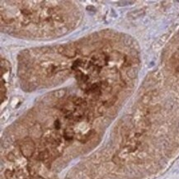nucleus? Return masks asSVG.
Returning a JSON list of instances; mask_svg holds the SVG:
<instances>
[{
    "label": "nucleus",
    "instance_id": "nucleus-7",
    "mask_svg": "<svg viewBox=\"0 0 179 179\" xmlns=\"http://www.w3.org/2000/svg\"><path fill=\"white\" fill-rule=\"evenodd\" d=\"M61 125H60V121L59 120H57V121H56V122H55V127H56V129L59 130L60 128Z\"/></svg>",
    "mask_w": 179,
    "mask_h": 179
},
{
    "label": "nucleus",
    "instance_id": "nucleus-2",
    "mask_svg": "<svg viewBox=\"0 0 179 179\" xmlns=\"http://www.w3.org/2000/svg\"><path fill=\"white\" fill-rule=\"evenodd\" d=\"M59 53L64 56H66L68 58H74L77 55V48L74 44L69 43L66 45H60L59 47Z\"/></svg>",
    "mask_w": 179,
    "mask_h": 179
},
{
    "label": "nucleus",
    "instance_id": "nucleus-8",
    "mask_svg": "<svg viewBox=\"0 0 179 179\" xmlns=\"http://www.w3.org/2000/svg\"><path fill=\"white\" fill-rule=\"evenodd\" d=\"M8 158L9 159V160H14L15 158H14V157H13V154H8Z\"/></svg>",
    "mask_w": 179,
    "mask_h": 179
},
{
    "label": "nucleus",
    "instance_id": "nucleus-3",
    "mask_svg": "<svg viewBox=\"0 0 179 179\" xmlns=\"http://www.w3.org/2000/svg\"><path fill=\"white\" fill-rule=\"evenodd\" d=\"M50 156H51V154H50V150H45L39 154V159L41 161H46L50 159Z\"/></svg>",
    "mask_w": 179,
    "mask_h": 179
},
{
    "label": "nucleus",
    "instance_id": "nucleus-5",
    "mask_svg": "<svg viewBox=\"0 0 179 179\" xmlns=\"http://www.w3.org/2000/svg\"><path fill=\"white\" fill-rule=\"evenodd\" d=\"M66 91L64 89H60L53 92V96L56 98H62L65 95Z\"/></svg>",
    "mask_w": 179,
    "mask_h": 179
},
{
    "label": "nucleus",
    "instance_id": "nucleus-1",
    "mask_svg": "<svg viewBox=\"0 0 179 179\" xmlns=\"http://www.w3.org/2000/svg\"><path fill=\"white\" fill-rule=\"evenodd\" d=\"M19 147H20V150H21L22 155L26 158H31L35 153V150H36L34 141L28 137L21 140L19 145Z\"/></svg>",
    "mask_w": 179,
    "mask_h": 179
},
{
    "label": "nucleus",
    "instance_id": "nucleus-4",
    "mask_svg": "<svg viewBox=\"0 0 179 179\" xmlns=\"http://www.w3.org/2000/svg\"><path fill=\"white\" fill-rule=\"evenodd\" d=\"M74 136V131L70 128H68V129L64 130V138L66 140H72Z\"/></svg>",
    "mask_w": 179,
    "mask_h": 179
},
{
    "label": "nucleus",
    "instance_id": "nucleus-6",
    "mask_svg": "<svg viewBox=\"0 0 179 179\" xmlns=\"http://www.w3.org/2000/svg\"><path fill=\"white\" fill-rule=\"evenodd\" d=\"M93 133H94V131H93V130H91V131L88 132L87 134H84V135L83 136V140H80V141L83 143L87 142L88 140H89L90 139H91V137H92V134H93Z\"/></svg>",
    "mask_w": 179,
    "mask_h": 179
}]
</instances>
